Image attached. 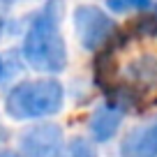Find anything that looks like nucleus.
I'll use <instances>...</instances> for the list:
<instances>
[{"label": "nucleus", "instance_id": "9", "mask_svg": "<svg viewBox=\"0 0 157 157\" xmlns=\"http://www.w3.org/2000/svg\"><path fill=\"white\" fill-rule=\"evenodd\" d=\"M106 7L111 12H127V10H150L152 7V0H106Z\"/></svg>", "mask_w": 157, "mask_h": 157}, {"label": "nucleus", "instance_id": "12", "mask_svg": "<svg viewBox=\"0 0 157 157\" xmlns=\"http://www.w3.org/2000/svg\"><path fill=\"white\" fill-rule=\"evenodd\" d=\"M2 33H5V21L0 19V35H2Z\"/></svg>", "mask_w": 157, "mask_h": 157}, {"label": "nucleus", "instance_id": "4", "mask_svg": "<svg viewBox=\"0 0 157 157\" xmlns=\"http://www.w3.org/2000/svg\"><path fill=\"white\" fill-rule=\"evenodd\" d=\"M74 28H76L78 42L88 51H99L118 33L116 21L106 12H102L99 7H93V5H81L74 10Z\"/></svg>", "mask_w": 157, "mask_h": 157}, {"label": "nucleus", "instance_id": "5", "mask_svg": "<svg viewBox=\"0 0 157 157\" xmlns=\"http://www.w3.org/2000/svg\"><path fill=\"white\" fill-rule=\"evenodd\" d=\"M63 148V129L53 123H39L21 134L19 157H58Z\"/></svg>", "mask_w": 157, "mask_h": 157}, {"label": "nucleus", "instance_id": "8", "mask_svg": "<svg viewBox=\"0 0 157 157\" xmlns=\"http://www.w3.org/2000/svg\"><path fill=\"white\" fill-rule=\"evenodd\" d=\"M58 157H95V148L90 146V141L76 136L63 148V152Z\"/></svg>", "mask_w": 157, "mask_h": 157}, {"label": "nucleus", "instance_id": "3", "mask_svg": "<svg viewBox=\"0 0 157 157\" xmlns=\"http://www.w3.org/2000/svg\"><path fill=\"white\" fill-rule=\"evenodd\" d=\"M152 90H157V53H141L125 65L120 83L109 90V97L120 106H129Z\"/></svg>", "mask_w": 157, "mask_h": 157}, {"label": "nucleus", "instance_id": "10", "mask_svg": "<svg viewBox=\"0 0 157 157\" xmlns=\"http://www.w3.org/2000/svg\"><path fill=\"white\" fill-rule=\"evenodd\" d=\"M0 157H19L14 150H0Z\"/></svg>", "mask_w": 157, "mask_h": 157}, {"label": "nucleus", "instance_id": "11", "mask_svg": "<svg viewBox=\"0 0 157 157\" xmlns=\"http://www.w3.org/2000/svg\"><path fill=\"white\" fill-rule=\"evenodd\" d=\"M14 2H19V0H0V7H10V5H14Z\"/></svg>", "mask_w": 157, "mask_h": 157}, {"label": "nucleus", "instance_id": "2", "mask_svg": "<svg viewBox=\"0 0 157 157\" xmlns=\"http://www.w3.org/2000/svg\"><path fill=\"white\" fill-rule=\"evenodd\" d=\"M63 86L56 78H39V81H23L14 86L5 99V111L14 120H33L46 118L60 111L63 106Z\"/></svg>", "mask_w": 157, "mask_h": 157}, {"label": "nucleus", "instance_id": "7", "mask_svg": "<svg viewBox=\"0 0 157 157\" xmlns=\"http://www.w3.org/2000/svg\"><path fill=\"white\" fill-rule=\"evenodd\" d=\"M125 116V106L116 102H106L102 106H97L90 116V134H93L95 141L104 143L118 132L120 127V120Z\"/></svg>", "mask_w": 157, "mask_h": 157}, {"label": "nucleus", "instance_id": "6", "mask_svg": "<svg viewBox=\"0 0 157 157\" xmlns=\"http://www.w3.org/2000/svg\"><path fill=\"white\" fill-rule=\"evenodd\" d=\"M123 157H157V118L129 129L120 143Z\"/></svg>", "mask_w": 157, "mask_h": 157}, {"label": "nucleus", "instance_id": "1", "mask_svg": "<svg viewBox=\"0 0 157 157\" xmlns=\"http://www.w3.org/2000/svg\"><path fill=\"white\" fill-rule=\"evenodd\" d=\"M60 10L63 0H46L25 30L21 53L35 72L58 74L67 65V49L60 35Z\"/></svg>", "mask_w": 157, "mask_h": 157}, {"label": "nucleus", "instance_id": "13", "mask_svg": "<svg viewBox=\"0 0 157 157\" xmlns=\"http://www.w3.org/2000/svg\"><path fill=\"white\" fill-rule=\"evenodd\" d=\"M0 78H2V58H0Z\"/></svg>", "mask_w": 157, "mask_h": 157}]
</instances>
